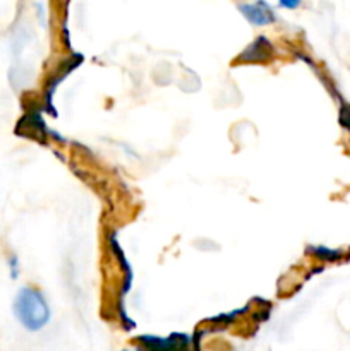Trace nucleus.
<instances>
[{
  "mask_svg": "<svg viewBox=\"0 0 350 351\" xmlns=\"http://www.w3.org/2000/svg\"><path fill=\"white\" fill-rule=\"evenodd\" d=\"M12 314L17 324L27 332L41 331L51 319L50 305L43 291L31 285H24L17 290L12 300Z\"/></svg>",
  "mask_w": 350,
  "mask_h": 351,
  "instance_id": "obj_1",
  "label": "nucleus"
},
{
  "mask_svg": "<svg viewBox=\"0 0 350 351\" xmlns=\"http://www.w3.org/2000/svg\"><path fill=\"white\" fill-rule=\"evenodd\" d=\"M134 351H201L199 336H189L184 332H172L170 336L143 335L132 341Z\"/></svg>",
  "mask_w": 350,
  "mask_h": 351,
  "instance_id": "obj_2",
  "label": "nucleus"
},
{
  "mask_svg": "<svg viewBox=\"0 0 350 351\" xmlns=\"http://www.w3.org/2000/svg\"><path fill=\"white\" fill-rule=\"evenodd\" d=\"M239 12L249 21L253 26H268V24L277 21V14L271 9V5L264 0H256V2H246L237 5Z\"/></svg>",
  "mask_w": 350,
  "mask_h": 351,
  "instance_id": "obj_3",
  "label": "nucleus"
},
{
  "mask_svg": "<svg viewBox=\"0 0 350 351\" xmlns=\"http://www.w3.org/2000/svg\"><path fill=\"white\" fill-rule=\"evenodd\" d=\"M273 45L266 36H257L242 53L237 57L235 62H244V64H264L273 57Z\"/></svg>",
  "mask_w": 350,
  "mask_h": 351,
  "instance_id": "obj_4",
  "label": "nucleus"
},
{
  "mask_svg": "<svg viewBox=\"0 0 350 351\" xmlns=\"http://www.w3.org/2000/svg\"><path fill=\"white\" fill-rule=\"evenodd\" d=\"M309 252L319 261H326V263H335V261L342 259V252L338 249H331V247L325 245H316L309 247Z\"/></svg>",
  "mask_w": 350,
  "mask_h": 351,
  "instance_id": "obj_5",
  "label": "nucleus"
},
{
  "mask_svg": "<svg viewBox=\"0 0 350 351\" xmlns=\"http://www.w3.org/2000/svg\"><path fill=\"white\" fill-rule=\"evenodd\" d=\"M7 269H9L10 280H19L21 276V261L17 257V254H9L7 256Z\"/></svg>",
  "mask_w": 350,
  "mask_h": 351,
  "instance_id": "obj_6",
  "label": "nucleus"
},
{
  "mask_svg": "<svg viewBox=\"0 0 350 351\" xmlns=\"http://www.w3.org/2000/svg\"><path fill=\"white\" fill-rule=\"evenodd\" d=\"M302 5V0H278V7L287 10H295Z\"/></svg>",
  "mask_w": 350,
  "mask_h": 351,
  "instance_id": "obj_7",
  "label": "nucleus"
},
{
  "mask_svg": "<svg viewBox=\"0 0 350 351\" xmlns=\"http://www.w3.org/2000/svg\"><path fill=\"white\" fill-rule=\"evenodd\" d=\"M340 122H342L343 127H347L350 130V106L343 108L342 115H340Z\"/></svg>",
  "mask_w": 350,
  "mask_h": 351,
  "instance_id": "obj_8",
  "label": "nucleus"
}]
</instances>
